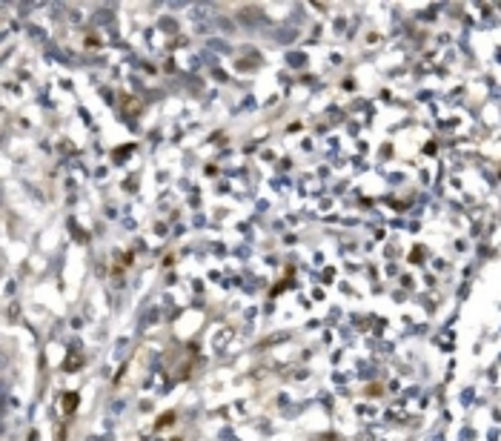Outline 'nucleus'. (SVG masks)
Returning <instances> with one entry per match:
<instances>
[{"instance_id":"obj_1","label":"nucleus","mask_w":501,"mask_h":441,"mask_svg":"<svg viewBox=\"0 0 501 441\" xmlns=\"http://www.w3.org/2000/svg\"><path fill=\"white\" fill-rule=\"evenodd\" d=\"M78 404H80V398H78V393H66L63 401H60V407H63L66 416H72L75 410H78Z\"/></svg>"},{"instance_id":"obj_2","label":"nucleus","mask_w":501,"mask_h":441,"mask_svg":"<svg viewBox=\"0 0 501 441\" xmlns=\"http://www.w3.org/2000/svg\"><path fill=\"white\" fill-rule=\"evenodd\" d=\"M175 424V413L169 410V413H163L160 419H158V424H155V430H163V427H172Z\"/></svg>"},{"instance_id":"obj_3","label":"nucleus","mask_w":501,"mask_h":441,"mask_svg":"<svg viewBox=\"0 0 501 441\" xmlns=\"http://www.w3.org/2000/svg\"><path fill=\"white\" fill-rule=\"evenodd\" d=\"M172 441H183V439H172Z\"/></svg>"}]
</instances>
